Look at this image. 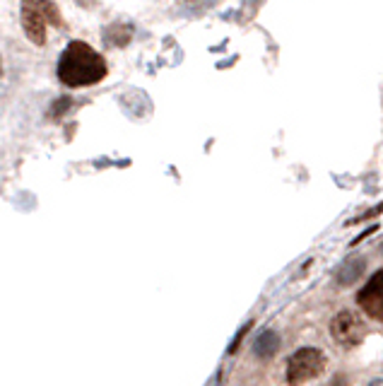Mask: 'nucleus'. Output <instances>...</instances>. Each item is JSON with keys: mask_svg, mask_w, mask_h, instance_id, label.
Instances as JSON below:
<instances>
[{"mask_svg": "<svg viewBox=\"0 0 383 386\" xmlns=\"http://www.w3.org/2000/svg\"><path fill=\"white\" fill-rule=\"evenodd\" d=\"M58 80L65 87H92L107 77L109 68L99 51L85 41H70L58 59Z\"/></svg>", "mask_w": 383, "mask_h": 386, "instance_id": "nucleus-1", "label": "nucleus"}, {"mask_svg": "<svg viewBox=\"0 0 383 386\" xmlns=\"http://www.w3.org/2000/svg\"><path fill=\"white\" fill-rule=\"evenodd\" d=\"M325 369V355L318 348H299L287 362V382L304 384L321 377Z\"/></svg>", "mask_w": 383, "mask_h": 386, "instance_id": "nucleus-2", "label": "nucleus"}, {"mask_svg": "<svg viewBox=\"0 0 383 386\" xmlns=\"http://www.w3.org/2000/svg\"><path fill=\"white\" fill-rule=\"evenodd\" d=\"M19 22H22V29L31 44L34 46L46 44L49 20L44 15V8H41V0H22V5H19Z\"/></svg>", "mask_w": 383, "mask_h": 386, "instance_id": "nucleus-3", "label": "nucleus"}, {"mask_svg": "<svg viewBox=\"0 0 383 386\" xmlns=\"http://www.w3.org/2000/svg\"><path fill=\"white\" fill-rule=\"evenodd\" d=\"M330 333L333 338L345 348H357L366 336V328L354 311H340L335 319L330 321Z\"/></svg>", "mask_w": 383, "mask_h": 386, "instance_id": "nucleus-4", "label": "nucleus"}, {"mask_svg": "<svg viewBox=\"0 0 383 386\" xmlns=\"http://www.w3.org/2000/svg\"><path fill=\"white\" fill-rule=\"evenodd\" d=\"M357 304L364 309V314L374 321H383V268L376 270L369 283L359 290Z\"/></svg>", "mask_w": 383, "mask_h": 386, "instance_id": "nucleus-5", "label": "nucleus"}, {"mask_svg": "<svg viewBox=\"0 0 383 386\" xmlns=\"http://www.w3.org/2000/svg\"><path fill=\"white\" fill-rule=\"evenodd\" d=\"M277 348H280V338H277L275 331H270V328H265V331L253 341L256 355H258V357H263V360L272 357V355L277 353Z\"/></svg>", "mask_w": 383, "mask_h": 386, "instance_id": "nucleus-6", "label": "nucleus"}, {"mask_svg": "<svg viewBox=\"0 0 383 386\" xmlns=\"http://www.w3.org/2000/svg\"><path fill=\"white\" fill-rule=\"evenodd\" d=\"M133 39V27L123 22H114L111 27L104 29V41L109 46H125L128 41Z\"/></svg>", "mask_w": 383, "mask_h": 386, "instance_id": "nucleus-7", "label": "nucleus"}, {"mask_svg": "<svg viewBox=\"0 0 383 386\" xmlns=\"http://www.w3.org/2000/svg\"><path fill=\"white\" fill-rule=\"evenodd\" d=\"M361 273H364V258H350L347 263L340 265L335 280H338V285H352Z\"/></svg>", "mask_w": 383, "mask_h": 386, "instance_id": "nucleus-8", "label": "nucleus"}, {"mask_svg": "<svg viewBox=\"0 0 383 386\" xmlns=\"http://www.w3.org/2000/svg\"><path fill=\"white\" fill-rule=\"evenodd\" d=\"M41 8H44V15H46V20H49V24H54V27H58V29L65 27V20H63L61 10L56 8V3H51V0H41Z\"/></svg>", "mask_w": 383, "mask_h": 386, "instance_id": "nucleus-9", "label": "nucleus"}, {"mask_svg": "<svg viewBox=\"0 0 383 386\" xmlns=\"http://www.w3.org/2000/svg\"><path fill=\"white\" fill-rule=\"evenodd\" d=\"M72 107V102L68 97H61V99H56V104H54V109H51V116L54 118H61L63 114L68 111V109Z\"/></svg>", "mask_w": 383, "mask_h": 386, "instance_id": "nucleus-10", "label": "nucleus"}, {"mask_svg": "<svg viewBox=\"0 0 383 386\" xmlns=\"http://www.w3.org/2000/svg\"><path fill=\"white\" fill-rule=\"evenodd\" d=\"M251 328H253V321H249V323H246V326L244 328H241V331L239 333H236V338H234V341H232V346H229V355H234L236 350H239V346H241V341H244V338H246V333H249L251 331Z\"/></svg>", "mask_w": 383, "mask_h": 386, "instance_id": "nucleus-11", "label": "nucleus"}, {"mask_svg": "<svg viewBox=\"0 0 383 386\" xmlns=\"http://www.w3.org/2000/svg\"><path fill=\"white\" fill-rule=\"evenodd\" d=\"M379 213H383V206H376L374 210H369V213H364L361 217H354V220H350L347 225H357V222H361V220H366V217H376Z\"/></svg>", "mask_w": 383, "mask_h": 386, "instance_id": "nucleus-12", "label": "nucleus"}, {"mask_svg": "<svg viewBox=\"0 0 383 386\" xmlns=\"http://www.w3.org/2000/svg\"><path fill=\"white\" fill-rule=\"evenodd\" d=\"M77 3H80L82 8H94V0H77Z\"/></svg>", "mask_w": 383, "mask_h": 386, "instance_id": "nucleus-13", "label": "nucleus"}, {"mask_svg": "<svg viewBox=\"0 0 383 386\" xmlns=\"http://www.w3.org/2000/svg\"><path fill=\"white\" fill-rule=\"evenodd\" d=\"M0 75H3V61H0Z\"/></svg>", "mask_w": 383, "mask_h": 386, "instance_id": "nucleus-14", "label": "nucleus"}]
</instances>
